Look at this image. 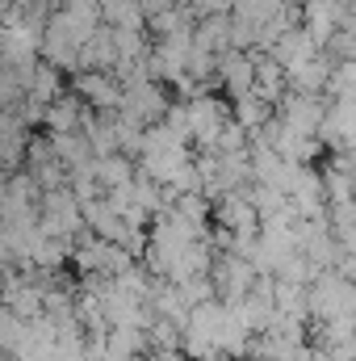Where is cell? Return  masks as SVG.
<instances>
[{
	"mask_svg": "<svg viewBox=\"0 0 356 361\" xmlns=\"http://www.w3.org/2000/svg\"><path fill=\"white\" fill-rule=\"evenodd\" d=\"M76 89L84 92V97H89L92 105H101V101H105V105H109V101H117V89L109 85V76H96V72L80 76V85H76Z\"/></svg>",
	"mask_w": 356,
	"mask_h": 361,
	"instance_id": "obj_1",
	"label": "cell"
}]
</instances>
